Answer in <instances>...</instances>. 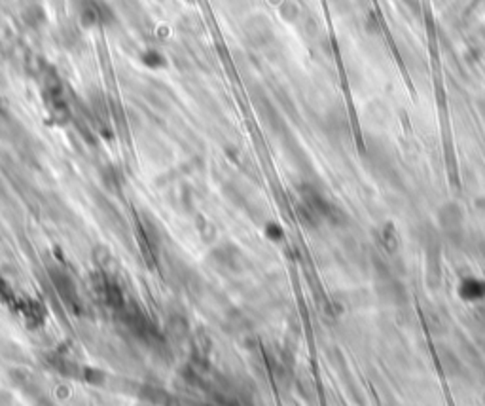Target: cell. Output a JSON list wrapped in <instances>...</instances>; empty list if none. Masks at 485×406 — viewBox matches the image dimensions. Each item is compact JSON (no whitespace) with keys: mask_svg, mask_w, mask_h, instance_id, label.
Masks as SVG:
<instances>
[{"mask_svg":"<svg viewBox=\"0 0 485 406\" xmlns=\"http://www.w3.org/2000/svg\"><path fill=\"white\" fill-rule=\"evenodd\" d=\"M459 295L462 300H468V302H476L485 298V281L484 279H464L459 287Z\"/></svg>","mask_w":485,"mask_h":406,"instance_id":"obj_1","label":"cell"}]
</instances>
